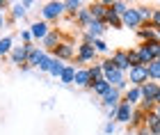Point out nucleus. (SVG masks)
Segmentation results:
<instances>
[{"mask_svg": "<svg viewBox=\"0 0 160 135\" xmlns=\"http://www.w3.org/2000/svg\"><path fill=\"white\" fill-rule=\"evenodd\" d=\"M0 39H2V37H0Z\"/></svg>", "mask_w": 160, "mask_h": 135, "instance_id": "de8ad7c7", "label": "nucleus"}, {"mask_svg": "<svg viewBox=\"0 0 160 135\" xmlns=\"http://www.w3.org/2000/svg\"><path fill=\"white\" fill-rule=\"evenodd\" d=\"M7 21H9V18L5 16V12H0V30H2V28H5V23H7Z\"/></svg>", "mask_w": 160, "mask_h": 135, "instance_id": "79ce46f5", "label": "nucleus"}, {"mask_svg": "<svg viewBox=\"0 0 160 135\" xmlns=\"http://www.w3.org/2000/svg\"><path fill=\"white\" fill-rule=\"evenodd\" d=\"M50 55L57 58V60H62V62H71V60H73V55H76L73 44H71V41H62L55 51H50Z\"/></svg>", "mask_w": 160, "mask_h": 135, "instance_id": "39448f33", "label": "nucleus"}, {"mask_svg": "<svg viewBox=\"0 0 160 135\" xmlns=\"http://www.w3.org/2000/svg\"><path fill=\"white\" fill-rule=\"evenodd\" d=\"M133 105H128V103H119L117 105V115H114V122L117 124H123V126H130V119H133Z\"/></svg>", "mask_w": 160, "mask_h": 135, "instance_id": "6e6552de", "label": "nucleus"}, {"mask_svg": "<svg viewBox=\"0 0 160 135\" xmlns=\"http://www.w3.org/2000/svg\"><path fill=\"white\" fill-rule=\"evenodd\" d=\"M67 12V5L64 2H57V0H53V2H46L41 7V21H57L62 16V14Z\"/></svg>", "mask_w": 160, "mask_h": 135, "instance_id": "f257e3e1", "label": "nucleus"}, {"mask_svg": "<svg viewBox=\"0 0 160 135\" xmlns=\"http://www.w3.org/2000/svg\"><path fill=\"white\" fill-rule=\"evenodd\" d=\"M14 51V39L12 37H2L0 39V55H9Z\"/></svg>", "mask_w": 160, "mask_h": 135, "instance_id": "c85d7f7f", "label": "nucleus"}, {"mask_svg": "<svg viewBox=\"0 0 160 135\" xmlns=\"http://www.w3.org/2000/svg\"><path fill=\"white\" fill-rule=\"evenodd\" d=\"M121 101H123V92H119L117 87H112L105 96H101V105H103V110L117 108V105H119Z\"/></svg>", "mask_w": 160, "mask_h": 135, "instance_id": "423d86ee", "label": "nucleus"}, {"mask_svg": "<svg viewBox=\"0 0 160 135\" xmlns=\"http://www.w3.org/2000/svg\"><path fill=\"white\" fill-rule=\"evenodd\" d=\"M96 51H94V44H80L78 46V64H89V62L96 60Z\"/></svg>", "mask_w": 160, "mask_h": 135, "instance_id": "0eeeda50", "label": "nucleus"}, {"mask_svg": "<svg viewBox=\"0 0 160 135\" xmlns=\"http://www.w3.org/2000/svg\"><path fill=\"white\" fill-rule=\"evenodd\" d=\"M28 7H32L30 0H25V2H14V5H12V9H9V21H12V23L25 16V14H28Z\"/></svg>", "mask_w": 160, "mask_h": 135, "instance_id": "4468645a", "label": "nucleus"}, {"mask_svg": "<svg viewBox=\"0 0 160 135\" xmlns=\"http://www.w3.org/2000/svg\"><path fill=\"white\" fill-rule=\"evenodd\" d=\"M7 7H9V2H7V0H0V12H5Z\"/></svg>", "mask_w": 160, "mask_h": 135, "instance_id": "37998d69", "label": "nucleus"}, {"mask_svg": "<svg viewBox=\"0 0 160 135\" xmlns=\"http://www.w3.org/2000/svg\"><path fill=\"white\" fill-rule=\"evenodd\" d=\"M123 103L137 108V105L142 103V89H140V87H128L126 92H123Z\"/></svg>", "mask_w": 160, "mask_h": 135, "instance_id": "f3484780", "label": "nucleus"}, {"mask_svg": "<svg viewBox=\"0 0 160 135\" xmlns=\"http://www.w3.org/2000/svg\"><path fill=\"white\" fill-rule=\"evenodd\" d=\"M156 115L160 117V105H156Z\"/></svg>", "mask_w": 160, "mask_h": 135, "instance_id": "a18cd8bd", "label": "nucleus"}, {"mask_svg": "<svg viewBox=\"0 0 160 135\" xmlns=\"http://www.w3.org/2000/svg\"><path fill=\"white\" fill-rule=\"evenodd\" d=\"M50 64H53V55H50V53H43L41 60H39V64H37V69L41 71V73H48V71H50Z\"/></svg>", "mask_w": 160, "mask_h": 135, "instance_id": "cd10ccee", "label": "nucleus"}, {"mask_svg": "<svg viewBox=\"0 0 160 135\" xmlns=\"http://www.w3.org/2000/svg\"><path fill=\"white\" fill-rule=\"evenodd\" d=\"M114 131H117V122H114V119H108L103 124V133L105 135H114Z\"/></svg>", "mask_w": 160, "mask_h": 135, "instance_id": "e433bc0d", "label": "nucleus"}, {"mask_svg": "<svg viewBox=\"0 0 160 135\" xmlns=\"http://www.w3.org/2000/svg\"><path fill=\"white\" fill-rule=\"evenodd\" d=\"M151 25L160 28V9H153V16H151Z\"/></svg>", "mask_w": 160, "mask_h": 135, "instance_id": "ea45409f", "label": "nucleus"}, {"mask_svg": "<svg viewBox=\"0 0 160 135\" xmlns=\"http://www.w3.org/2000/svg\"><path fill=\"white\" fill-rule=\"evenodd\" d=\"M76 23H78L80 28H85V30L94 23V18H92V14H89V9H87V7H82V9L76 14Z\"/></svg>", "mask_w": 160, "mask_h": 135, "instance_id": "412c9836", "label": "nucleus"}, {"mask_svg": "<svg viewBox=\"0 0 160 135\" xmlns=\"http://www.w3.org/2000/svg\"><path fill=\"white\" fill-rule=\"evenodd\" d=\"M76 87H92V76H89V67H78L76 71Z\"/></svg>", "mask_w": 160, "mask_h": 135, "instance_id": "dca6fc26", "label": "nucleus"}, {"mask_svg": "<svg viewBox=\"0 0 160 135\" xmlns=\"http://www.w3.org/2000/svg\"><path fill=\"white\" fill-rule=\"evenodd\" d=\"M34 44H21V46H14V51L9 53V60H12V64H28V53H30V48Z\"/></svg>", "mask_w": 160, "mask_h": 135, "instance_id": "20e7f679", "label": "nucleus"}, {"mask_svg": "<svg viewBox=\"0 0 160 135\" xmlns=\"http://www.w3.org/2000/svg\"><path fill=\"white\" fill-rule=\"evenodd\" d=\"M87 9H89L94 21H105V14H108V9H110V5L108 2H89Z\"/></svg>", "mask_w": 160, "mask_h": 135, "instance_id": "f8f14e48", "label": "nucleus"}, {"mask_svg": "<svg viewBox=\"0 0 160 135\" xmlns=\"http://www.w3.org/2000/svg\"><path fill=\"white\" fill-rule=\"evenodd\" d=\"M43 53H46V51H41V48L34 44V46L30 48V53H28V67H34V69H37V64H39V60H41Z\"/></svg>", "mask_w": 160, "mask_h": 135, "instance_id": "b1692460", "label": "nucleus"}, {"mask_svg": "<svg viewBox=\"0 0 160 135\" xmlns=\"http://www.w3.org/2000/svg\"><path fill=\"white\" fill-rule=\"evenodd\" d=\"M137 14H140V18L144 21V23H151V16H153V9L147 5H140L137 7Z\"/></svg>", "mask_w": 160, "mask_h": 135, "instance_id": "c756f323", "label": "nucleus"}, {"mask_svg": "<svg viewBox=\"0 0 160 135\" xmlns=\"http://www.w3.org/2000/svg\"><path fill=\"white\" fill-rule=\"evenodd\" d=\"M76 71H78L76 64H67V69H64L62 76H60V82L62 85H73L76 82Z\"/></svg>", "mask_w": 160, "mask_h": 135, "instance_id": "aec40b11", "label": "nucleus"}, {"mask_svg": "<svg viewBox=\"0 0 160 135\" xmlns=\"http://www.w3.org/2000/svg\"><path fill=\"white\" fill-rule=\"evenodd\" d=\"M137 39H140V44H147V41H156V28L151 23H144L140 30H137Z\"/></svg>", "mask_w": 160, "mask_h": 135, "instance_id": "6ab92c4d", "label": "nucleus"}, {"mask_svg": "<svg viewBox=\"0 0 160 135\" xmlns=\"http://www.w3.org/2000/svg\"><path fill=\"white\" fill-rule=\"evenodd\" d=\"M103 23L108 25V28H112V30H121L123 28V23H121V16H117L112 9H108V14H105V21Z\"/></svg>", "mask_w": 160, "mask_h": 135, "instance_id": "5701e85b", "label": "nucleus"}, {"mask_svg": "<svg viewBox=\"0 0 160 135\" xmlns=\"http://www.w3.org/2000/svg\"><path fill=\"white\" fill-rule=\"evenodd\" d=\"M147 46H149L151 55H153L156 60H160V39H156V41H147Z\"/></svg>", "mask_w": 160, "mask_h": 135, "instance_id": "c9c22d12", "label": "nucleus"}, {"mask_svg": "<svg viewBox=\"0 0 160 135\" xmlns=\"http://www.w3.org/2000/svg\"><path fill=\"white\" fill-rule=\"evenodd\" d=\"M64 69H67V62H62V60H57V58H53V64H50V71H48V73L53 76V78H60Z\"/></svg>", "mask_w": 160, "mask_h": 135, "instance_id": "a878e982", "label": "nucleus"}, {"mask_svg": "<svg viewBox=\"0 0 160 135\" xmlns=\"http://www.w3.org/2000/svg\"><path fill=\"white\" fill-rule=\"evenodd\" d=\"M110 58H112L114 67H117L119 71H123V73H128V71H130V60H128V51H126V48H119V51H114Z\"/></svg>", "mask_w": 160, "mask_h": 135, "instance_id": "1a4fd4ad", "label": "nucleus"}, {"mask_svg": "<svg viewBox=\"0 0 160 135\" xmlns=\"http://www.w3.org/2000/svg\"><path fill=\"white\" fill-rule=\"evenodd\" d=\"M62 41H64V39H62V32L57 30V28H53V30H50V32L46 34V39L41 41V46L46 48V53H50V51H55V48L60 46Z\"/></svg>", "mask_w": 160, "mask_h": 135, "instance_id": "9d476101", "label": "nucleus"}, {"mask_svg": "<svg viewBox=\"0 0 160 135\" xmlns=\"http://www.w3.org/2000/svg\"><path fill=\"white\" fill-rule=\"evenodd\" d=\"M89 89H92V92H94V94H96V96H105L108 92L112 89V85L108 82L105 78H101V80H96V82H94V85H92Z\"/></svg>", "mask_w": 160, "mask_h": 135, "instance_id": "4be33fe9", "label": "nucleus"}, {"mask_svg": "<svg viewBox=\"0 0 160 135\" xmlns=\"http://www.w3.org/2000/svg\"><path fill=\"white\" fill-rule=\"evenodd\" d=\"M135 135H153V133H151L147 126H142V128H137V131H135Z\"/></svg>", "mask_w": 160, "mask_h": 135, "instance_id": "a19ab883", "label": "nucleus"}, {"mask_svg": "<svg viewBox=\"0 0 160 135\" xmlns=\"http://www.w3.org/2000/svg\"><path fill=\"white\" fill-rule=\"evenodd\" d=\"M137 53H140V60H142V67H149L151 62H153L156 58L151 55V51H149V46L147 44H140L137 46Z\"/></svg>", "mask_w": 160, "mask_h": 135, "instance_id": "393cba45", "label": "nucleus"}, {"mask_svg": "<svg viewBox=\"0 0 160 135\" xmlns=\"http://www.w3.org/2000/svg\"><path fill=\"white\" fill-rule=\"evenodd\" d=\"M105 30H108V25L103 23V21H94V23L85 30V34L89 37L92 41L94 39H103V34H105Z\"/></svg>", "mask_w": 160, "mask_h": 135, "instance_id": "2eb2a0df", "label": "nucleus"}, {"mask_svg": "<svg viewBox=\"0 0 160 135\" xmlns=\"http://www.w3.org/2000/svg\"><path fill=\"white\" fill-rule=\"evenodd\" d=\"M89 76H92V85L103 78V67H101V62H96L94 67H89Z\"/></svg>", "mask_w": 160, "mask_h": 135, "instance_id": "2f4dec72", "label": "nucleus"}, {"mask_svg": "<svg viewBox=\"0 0 160 135\" xmlns=\"http://www.w3.org/2000/svg\"><path fill=\"white\" fill-rule=\"evenodd\" d=\"M128 60H130V67H142V60H140L137 48H130V51H128Z\"/></svg>", "mask_w": 160, "mask_h": 135, "instance_id": "f704fd0d", "label": "nucleus"}, {"mask_svg": "<svg viewBox=\"0 0 160 135\" xmlns=\"http://www.w3.org/2000/svg\"><path fill=\"white\" fill-rule=\"evenodd\" d=\"M121 23H123V28H128V30H140V28L144 25V21L140 18V14H137V7H128L126 9V14L121 16Z\"/></svg>", "mask_w": 160, "mask_h": 135, "instance_id": "7ed1b4c3", "label": "nucleus"}, {"mask_svg": "<svg viewBox=\"0 0 160 135\" xmlns=\"http://www.w3.org/2000/svg\"><path fill=\"white\" fill-rule=\"evenodd\" d=\"M94 51L98 55H105V53H110V46H108L105 39H94Z\"/></svg>", "mask_w": 160, "mask_h": 135, "instance_id": "473e14b6", "label": "nucleus"}, {"mask_svg": "<svg viewBox=\"0 0 160 135\" xmlns=\"http://www.w3.org/2000/svg\"><path fill=\"white\" fill-rule=\"evenodd\" d=\"M142 126H147V110H142L140 105L133 110V119H130V126H128V131L133 128V131H137V128H142Z\"/></svg>", "mask_w": 160, "mask_h": 135, "instance_id": "a211bd4d", "label": "nucleus"}, {"mask_svg": "<svg viewBox=\"0 0 160 135\" xmlns=\"http://www.w3.org/2000/svg\"><path fill=\"white\" fill-rule=\"evenodd\" d=\"M101 67H103V73H108V71H114V69H117V67H114V62H112V58L103 60V62H101Z\"/></svg>", "mask_w": 160, "mask_h": 135, "instance_id": "4c0bfd02", "label": "nucleus"}, {"mask_svg": "<svg viewBox=\"0 0 160 135\" xmlns=\"http://www.w3.org/2000/svg\"><path fill=\"white\" fill-rule=\"evenodd\" d=\"M21 39H23V44H34V41H32V32H30V28L21 30Z\"/></svg>", "mask_w": 160, "mask_h": 135, "instance_id": "58836bf2", "label": "nucleus"}, {"mask_svg": "<svg viewBox=\"0 0 160 135\" xmlns=\"http://www.w3.org/2000/svg\"><path fill=\"white\" fill-rule=\"evenodd\" d=\"M156 105H160V92H158V98H156Z\"/></svg>", "mask_w": 160, "mask_h": 135, "instance_id": "49530a36", "label": "nucleus"}, {"mask_svg": "<svg viewBox=\"0 0 160 135\" xmlns=\"http://www.w3.org/2000/svg\"><path fill=\"white\" fill-rule=\"evenodd\" d=\"M156 37L160 39V28H156Z\"/></svg>", "mask_w": 160, "mask_h": 135, "instance_id": "c03bdc74", "label": "nucleus"}, {"mask_svg": "<svg viewBox=\"0 0 160 135\" xmlns=\"http://www.w3.org/2000/svg\"><path fill=\"white\" fill-rule=\"evenodd\" d=\"M140 89H142V101H156L158 92H160V85L153 82V80H149V82H144Z\"/></svg>", "mask_w": 160, "mask_h": 135, "instance_id": "ddd939ff", "label": "nucleus"}, {"mask_svg": "<svg viewBox=\"0 0 160 135\" xmlns=\"http://www.w3.org/2000/svg\"><path fill=\"white\" fill-rule=\"evenodd\" d=\"M108 5H110V9L117 14V16H123V14H126V9H128L126 2H117V0H112V2H108Z\"/></svg>", "mask_w": 160, "mask_h": 135, "instance_id": "72a5a7b5", "label": "nucleus"}, {"mask_svg": "<svg viewBox=\"0 0 160 135\" xmlns=\"http://www.w3.org/2000/svg\"><path fill=\"white\" fill-rule=\"evenodd\" d=\"M126 78H128L130 87H142L144 82H149V69L147 67H130Z\"/></svg>", "mask_w": 160, "mask_h": 135, "instance_id": "f03ea898", "label": "nucleus"}, {"mask_svg": "<svg viewBox=\"0 0 160 135\" xmlns=\"http://www.w3.org/2000/svg\"><path fill=\"white\" fill-rule=\"evenodd\" d=\"M147 69H149V80L160 82V60H153Z\"/></svg>", "mask_w": 160, "mask_h": 135, "instance_id": "bb28decb", "label": "nucleus"}, {"mask_svg": "<svg viewBox=\"0 0 160 135\" xmlns=\"http://www.w3.org/2000/svg\"><path fill=\"white\" fill-rule=\"evenodd\" d=\"M64 5H67V12H69L73 18H76V14H78L80 9H82V2H80V0H67Z\"/></svg>", "mask_w": 160, "mask_h": 135, "instance_id": "7c9ffc66", "label": "nucleus"}, {"mask_svg": "<svg viewBox=\"0 0 160 135\" xmlns=\"http://www.w3.org/2000/svg\"><path fill=\"white\" fill-rule=\"evenodd\" d=\"M53 30L46 21H34V23L30 25V32H32V41H43L46 39V34Z\"/></svg>", "mask_w": 160, "mask_h": 135, "instance_id": "9b49d317", "label": "nucleus"}]
</instances>
